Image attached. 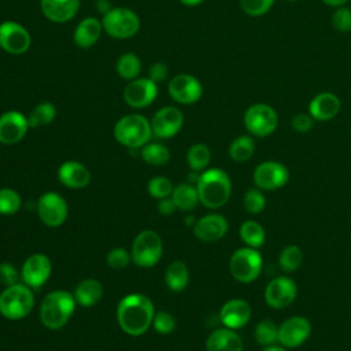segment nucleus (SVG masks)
Returning <instances> with one entry per match:
<instances>
[{
	"label": "nucleus",
	"instance_id": "1",
	"mask_svg": "<svg viewBox=\"0 0 351 351\" xmlns=\"http://www.w3.org/2000/svg\"><path fill=\"white\" fill-rule=\"evenodd\" d=\"M155 308L151 299L141 293H130L121 299L117 307V319L121 329L129 336H141L152 325Z\"/></svg>",
	"mask_w": 351,
	"mask_h": 351
},
{
	"label": "nucleus",
	"instance_id": "2",
	"mask_svg": "<svg viewBox=\"0 0 351 351\" xmlns=\"http://www.w3.org/2000/svg\"><path fill=\"white\" fill-rule=\"evenodd\" d=\"M199 202L207 208L225 206L232 193V181L222 169H208L199 174L196 181Z\"/></svg>",
	"mask_w": 351,
	"mask_h": 351
},
{
	"label": "nucleus",
	"instance_id": "3",
	"mask_svg": "<svg viewBox=\"0 0 351 351\" xmlns=\"http://www.w3.org/2000/svg\"><path fill=\"white\" fill-rule=\"evenodd\" d=\"M74 295L64 289L49 292L40 304L41 324L52 330L63 328L75 310Z\"/></svg>",
	"mask_w": 351,
	"mask_h": 351
},
{
	"label": "nucleus",
	"instance_id": "4",
	"mask_svg": "<svg viewBox=\"0 0 351 351\" xmlns=\"http://www.w3.org/2000/svg\"><path fill=\"white\" fill-rule=\"evenodd\" d=\"M151 136V122L140 114L125 115L114 126L115 140L132 149L144 147L149 141Z\"/></svg>",
	"mask_w": 351,
	"mask_h": 351
},
{
	"label": "nucleus",
	"instance_id": "5",
	"mask_svg": "<svg viewBox=\"0 0 351 351\" xmlns=\"http://www.w3.org/2000/svg\"><path fill=\"white\" fill-rule=\"evenodd\" d=\"M34 306V295L23 282L5 287L0 293V314L8 319L25 318Z\"/></svg>",
	"mask_w": 351,
	"mask_h": 351
},
{
	"label": "nucleus",
	"instance_id": "6",
	"mask_svg": "<svg viewBox=\"0 0 351 351\" xmlns=\"http://www.w3.org/2000/svg\"><path fill=\"white\" fill-rule=\"evenodd\" d=\"M232 277L243 284L255 281L262 271V256L256 248L243 247L236 250L229 259Z\"/></svg>",
	"mask_w": 351,
	"mask_h": 351
},
{
	"label": "nucleus",
	"instance_id": "7",
	"mask_svg": "<svg viewBox=\"0 0 351 351\" xmlns=\"http://www.w3.org/2000/svg\"><path fill=\"white\" fill-rule=\"evenodd\" d=\"M244 126L251 136L267 137L278 126L277 111L266 103L251 104L243 117Z\"/></svg>",
	"mask_w": 351,
	"mask_h": 351
},
{
	"label": "nucleus",
	"instance_id": "8",
	"mask_svg": "<svg viewBox=\"0 0 351 351\" xmlns=\"http://www.w3.org/2000/svg\"><path fill=\"white\" fill-rule=\"evenodd\" d=\"M163 251V244L160 236L155 230L140 232L132 244V261L140 267L155 266Z\"/></svg>",
	"mask_w": 351,
	"mask_h": 351
},
{
	"label": "nucleus",
	"instance_id": "9",
	"mask_svg": "<svg viewBox=\"0 0 351 351\" xmlns=\"http://www.w3.org/2000/svg\"><path fill=\"white\" fill-rule=\"evenodd\" d=\"M104 32L114 38L133 37L140 29V18L130 8L117 7L103 15Z\"/></svg>",
	"mask_w": 351,
	"mask_h": 351
},
{
	"label": "nucleus",
	"instance_id": "10",
	"mask_svg": "<svg viewBox=\"0 0 351 351\" xmlns=\"http://www.w3.org/2000/svg\"><path fill=\"white\" fill-rule=\"evenodd\" d=\"M37 214L41 222L49 228L60 226L69 214L66 200L56 192H45L37 202Z\"/></svg>",
	"mask_w": 351,
	"mask_h": 351
},
{
	"label": "nucleus",
	"instance_id": "11",
	"mask_svg": "<svg viewBox=\"0 0 351 351\" xmlns=\"http://www.w3.org/2000/svg\"><path fill=\"white\" fill-rule=\"evenodd\" d=\"M310 335L311 324L302 315L289 317L278 325V344L287 350L302 346Z\"/></svg>",
	"mask_w": 351,
	"mask_h": 351
},
{
	"label": "nucleus",
	"instance_id": "12",
	"mask_svg": "<svg viewBox=\"0 0 351 351\" xmlns=\"http://www.w3.org/2000/svg\"><path fill=\"white\" fill-rule=\"evenodd\" d=\"M298 296V287L291 277L278 276L269 281L265 289V300L269 307L281 310L292 304Z\"/></svg>",
	"mask_w": 351,
	"mask_h": 351
},
{
	"label": "nucleus",
	"instance_id": "13",
	"mask_svg": "<svg viewBox=\"0 0 351 351\" xmlns=\"http://www.w3.org/2000/svg\"><path fill=\"white\" fill-rule=\"evenodd\" d=\"M254 182L262 191H273L284 186L288 182V169L276 160H265L254 170Z\"/></svg>",
	"mask_w": 351,
	"mask_h": 351
},
{
	"label": "nucleus",
	"instance_id": "14",
	"mask_svg": "<svg viewBox=\"0 0 351 351\" xmlns=\"http://www.w3.org/2000/svg\"><path fill=\"white\" fill-rule=\"evenodd\" d=\"M32 44L29 32L18 22L5 21L0 23V48L12 55L25 53Z\"/></svg>",
	"mask_w": 351,
	"mask_h": 351
},
{
	"label": "nucleus",
	"instance_id": "15",
	"mask_svg": "<svg viewBox=\"0 0 351 351\" xmlns=\"http://www.w3.org/2000/svg\"><path fill=\"white\" fill-rule=\"evenodd\" d=\"M52 271V263L45 254H32L22 265L21 277L23 284L32 289L41 288L49 278Z\"/></svg>",
	"mask_w": 351,
	"mask_h": 351
},
{
	"label": "nucleus",
	"instance_id": "16",
	"mask_svg": "<svg viewBox=\"0 0 351 351\" xmlns=\"http://www.w3.org/2000/svg\"><path fill=\"white\" fill-rule=\"evenodd\" d=\"M184 125L181 110L173 106H166L155 112L151 119L152 134L159 138H170L176 136Z\"/></svg>",
	"mask_w": 351,
	"mask_h": 351
},
{
	"label": "nucleus",
	"instance_id": "17",
	"mask_svg": "<svg viewBox=\"0 0 351 351\" xmlns=\"http://www.w3.org/2000/svg\"><path fill=\"white\" fill-rule=\"evenodd\" d=\"M203 93L200 81L191 74H177L169 82V95L181 104L196 103Z\"/></svg>",
	"mask_w": 351,
	"mask_h": 351
},
{
	"label": "nucleus",
	"instance_id": "18",
	"mask_svg": "<svg viewBox=\"0 0 351 351\" xmlns=\"http://www.w3.org/2000/svg\"><path fill=\"white\" fill-rule=\"evenodd\" d=\"M158 95L156 82L149 78H134L132 80L125 90L123 99L133 108H143L149 106Z\"/></svg>",
	"mask_w": 351,
	"mask_h": 351
},
{
	"label": "nucleus",
	"instance_id": "19",
	"mask_svg": "<svg viewBox=\"0 0 351 351\" xmlns=\"http://www.w3.org/2000/svg\"><path fill=\"white\" fill-rule=\"evenodd\" d=\"M29 121L19 111H7L0 117V143L12 145L19 143L27 133Z\"/></svg>",
	"mask_w": 351,
	"mask_h": 351
},
{
	"label": "nucleus",
	"instance_id": "20",
	"mask_svg": "<svg viewBox=\"0 0 351 351\" xmlns=\"http://www.w3.org/2000/svg\"><path fill=\"white\" fill-rule=\"evenodd\" d=\"M251 306L244 299H230L223 303L219 310V319L225 328L240 329L245 326L251 318Z\"/></svg>",
	"mask_w": 351,
	"mask_h": 351
},
{
	"label": "nucleus",
	"instance_id": "21",
	"mask_svg": "<svg viewBox=\"0 0 351 351\" xmlns=\"http://www.w3.org/2000/svg\"><path fill=\"white\" fill-rule=\"evenodd\" d=\"M228 232V221L221 214H207L197 219L193 225V233L203 241H218Z\"/></svg>",
	"mask_w": 351,
	"mask_h": 351
},
{
	"label": "nucleus",
	"instance_id": "22",
	"mask_svg": "<svg viewBox=\"0 0 351 351\" xmlns=\"http://www.w3.org/2000/svg\"><path fill=\"white\" fill-rule=\"evenodd\" d=\"M341 108L340 99L333 92H319L308 103V114L318 122L333 119Z\"/></svg>",
	"mask_w": 351,
	"mask_h": 351
},
{
	"label": "nucleus",
	"instance_id": "23",
	"mask_svg": "<svg viewBox=\"0 0 351 351\" xmlns=\"http://www.w3.org/2000/svg\"><path fill=\"white\" fill-rule=\"evenodd\" d=\"M59 181L71 189H80L90 182V171L88 167L77 160H67L60 165L58 170Z\"/></svg>",
	"mask_w": 351,
	"mask_h": 351
},
{
	"label": "nucleus",
	"instance_id": "24",
	"mask_svg": "<svg viewBox=\"0 0 351 351\" xmlns=\"http://www.w3.org/2000/svg\"><path fill=\"white\" fill-rule=\"evenodd\" d=\"M43 14L55 23H64L74 18L80 0H40Z\"/></svg>",
	"mask_w": 351,
	"mask_h": 351
},
{
	"label": "nucleus",
	"instance_id": "25",
	"mask_svg": "<svg viewBox=\"0 0 351 351\" xmlns=\"http://www.w3.org/2000/svg\"><path fill=\"white\" fill-rule=\"evenodd\" d=\"M207 351H244L241 337L229 328L213 330L206 340Z\"/></svg>",
	"mask_w": 351,
	"mask_h": 351
},
{
	"label": "nucleus",
	"instance_id": "26",
	"mask_svg": "<svg viewBox=\"0 0 351 351\" xmlns=\"http://www.w3.org/2000/svg\"><path fill=\"white\" fill-rule=\"evenodd\" d=\"M101 32H103L101 21H97L93 16H88L77 25L73 38L77 47L90 48L97 43Z\"/></svg>",
	"mask_w": 351,
	"mask_h": 351
},
{
	"label": "nucleus",
	"instance_id": "27",
	"mask_svg": "<svg viewBox=\"0 0 351 351\" xmlns=\"http://www.w3.org/2000/svg\"><path fill=\"white\" fill-rule=\"evenodd\" d=\"M74 299L82 307H92L103 296V285L95 278L82 280L74 289Z\"/></svg>",
	"mask_w": 351,
	"mask_h": 351
},
{
	"label": "nucleus",
	"instance_id": "28",
	"mask_svg": "<svg viewBox=\"0 0 351 351\" xmlns=\"http://www.w3.org/2000/svg\"><path fill=\"white\" fill-rule=\"evenodd\" d=\"M165 281L167 288H170L174 292L184 291L189 282V270L186 265L181 261L171 262L166 269Z\"/></svg>",
	"mask_w": 351,
	"mask_h": 351
},
{
	"label": "nucleus",
	"instance_id": "29",
	"mask_svg": "<svg viewBox=\"0 0 351 351\" xmlns=\"http://www.w3.org/2000/svg\"><path fill=\"white\" fill-rule=\"evenodd\" d=\"M239 234L241 241L251 248L262 247L266 240V232L263 226L254 219L244 221L239 228Z\"/></svg>",
	"mask_w": 351,
	"mask_h": 351
},
{
	"label": "nucleus",
	"instance_id": "30",
	"mask_svg": "<svg viewBox=\"0 0 351 351\" xmlns=\"http://www.w3.org/2000/svg\"><path fill=\"white\" fill-rule=\"evenodd\" d=\"M171 199L176 203L177 210L191 211L199 203L197 189L192 184H180L173 189Z\"/></svg>",
	"mask_w": 351,
	"mask_h": 351
},
{
	"label": "nucleus",
	"instance_id": "31",
	"mask_svg": "<svg viewBox=\"0 0 351 351\" xmlns=\"http://www.w3.org/2000/svg\"><path fill=\"white\" fill-rule=\"evenodd\" d=\"M255 151V141L251 136L243 134L236 137L229 145V156L234 162H247Z\"/></svg>",
	"mask_w": 351,
	"mask_h": 351
},
{
	"label": "nucleus",
	"instance_id": "32",
	"mask_svg": "<svg viewBox=\"0 0 351 351\" xmlns=\"http://www.w3.org/2000/svg\"><path fill=\"white\" fill-rule=\"evenodd\" d=\"M255 341L262 347H269L278 343V326L269 318L261 319L254 330Z\"/></svg>",
	"mask_w": 351,
	"mask_h": 351
},
{
	"label": "nucleus",
	"instance_id": "33",
	"mask_svg": "<svg viewBox=\"0 0 351 351\" xmlns=\"http://www.w3.org/2000/svg\"><path fill=\"white\" fill-rule=\"evenodd\" d=\"M115 67L121 78L132 81L137 78V75L141 71V60L133 52H126L119 56Z\"/></svg>",
	"mask_w": 351,
	"mask_h": 351
},
{
	"label": "nucleus",
	"instance_id": "34",
	"mask_svg": "<svg viewBox=\"0 0 351 351\" xmlns=\"http://www.w3.org/2000/svg\"><path fill=\"white\" fill-rule=\"evenodd\" d=\"M141 158L151 166H163L170 159V151L159 143H147L141 147Z\"/></svg>",
	"mask_w": 351,
	"mask_h": 351
},
{
	"label": "nucleus",
	"instance_id": "35",
	"mask_svg": "<svg viewBox=\"0 0 351 351\" xmlns=\"http://www.w3.org/2000/svg\"><path fill=\"white\" fill-rule=\"evenodd\" d=\"M302 262H303V252H302L300 247L296 244L285 245L278 255V265H280L281 270H284L287 273L298 270L300 267Z\"/></svg>",
	"mask_w": 351,
	"mask_h": 351
},
{
	"label": "nucleus",
	"instance_id": "36",
	"mask_svg": "<svg viewBox=\"0 0 351 351\" xmlns=\"http://www.w3.org/2000/svg\"><path fill=\"white\" fill-rule=\"evenodd\" d=\"M210 160H211V151L206 144H202V143L193 144L186 152L188 166L193 171L204 170L208 166Z\"/></svg>",
	"mask_w": 351,
	"mask_h": 351
},
{
	"label": "nucleus",
	"instance_id": "37",
	"mask_svg": "<svg viewBox=\"0 0 351 351\" xmlns=\"http://www.w3.org/2000/svg\"><path fill=\"white\" fill-rule=\"evenodd\" d=\"M56 117V108L49 101H43L37 104L32 112L29 114V126L30 128H40L51 123Z\"/></svg>",
	"mask_w": 351,
	"mask_h": 351
},
{
	"label": "nucleus",
	"instance_id": "38",
	"mask_svg": "<svg viewBox=\"0 0 351 351\" xmlns=\"http://www.w3.org/2000/svg\"><path fill=\"white\" fill-rule=\"evenodd\" d=\"M22 204L19 193L11 188H0V214L12 215L15 214Z\"/></svg>",
	"mask_w": 351,
	"mask_h": 351
},
{
	"label": "nucleus",
	"instance_id": "39",
	"mask_svg": "<svg viewBox=\"0 0 351 351\" xmlns=\"http://www.w3.org/2000/svg\"><path fill=\"white\" fill-rule=\"evenodd\" d=\"M243 206L248 214L256 215V214L262 213L266 207V197L262 193V189H259V188L247 189V192L244 193V197H243Z\"/></svg>",
	"mask_w": 351,
	"mask_h": 351
},
{
	"label": "nucleus",
	"instance_id": "40",
	"mask_svg": "<svg viewBox=\"0 0 351 351\" xmlns=\"http://www.w3.org/2000/svg\"><path fill=\"white\" fill-rule=\"evenodd\" d=\"M148 193L155 197V199H165V197H170L173 193V184L167 177L163 176H156L152 177L148 182Z\"/></svg>",
	"mask_w": 351,
	"mask_h": 351
},
{
	"label": "nucleus",
	"instance_id": "41",
	"mask_svg": "<svg viewBox=\"0 0 351 351\" xmlns=\"http://www.w3.org/2000/svg\"><path fill=\"white\" fill-rule=\"evenodd\" d=\"M240 8L250 16H262L270 11L274 0H239Z\"/></svg>",
	"mask_w": 351,
	"mask_h": 351
},
{
	"label": "nucleus",
	"instance_id": "42",
	"mask_svg": "<svg viewBox=\"0 0 351 351\" xmlns=\"http://www.w3.org/2000/svg\"><path fill=\"white\" fill-rule=\"evenodd\" d=\"M332 25L340 33L351 32V8L341 5L332 14Z\"/></svg>",
	"mask_w": 351,
	"mask_h": 351
},
{
	"label": "nucleus",
	"instance_id": "43",
	"mask_svg": "<svg viewBox=\"0 0 351 351\" xmlns=\"http://www.w3.org/2000/svg\"><path fill=\"white\" fill-rule=\"evenodd\" d=\"M132 261L130 252H128L122 247H115L107 254V265L114 270H122L125 269L129 262Z\"/></svg>",
	"mask_w": 351,
	"mask_h": 351
},
{
	"label": "nucleus",
	"instance_id": "44",
	"mask_svg": "<svg viewBox=\"0 0 351 351\" xmlns=\"http://www.w3.org/2000/svg\"><path fill=\"white\" fill-rule=\"evenodd\" d=\"M154 329L160 335H167L176 328V318L167 311H158L152 319Z\"/></svg>",
	"mask_w": 351,
	"mask_h": 351
},
{
	"label": "nucleus",
	"instance_id": "45",
	"mask_svg": "<svg viewBox=\"0 0 351 351\" xmlns=\"http://www.w3.org/2000/svg\"><path fill=\"white\" fill-rule=\"evenodd\" d=\"M314 122L315 121H314V118L310 114L299 112V114L292 117L291 128H292V130H295L298 133H308L313 129Z\"/></svg>",
	"mask_w": 351,
	"mask_h": 351
},
{
	"label": "nucleus",
	"instance_id": "46",
	"mask_svg": "<svg viewBox=\"0 0 351 351\" xmlns=\"http://www.w3.org/2000/svg\"><path fill=\"white\" fill-rule=\"evenodd\" d=\"M18 282V271L14 265L8 262L0 263V284L10 287Z\"/></svg>",
	"mask_w": 351,
	"mask_h": 351
},
{
	"label": "nucleus",
	"instance_id": "47",
	"mask_svg": "<svg viewBox=\"0 0 351 351\" xmlns=\"http://www.w3.org/2000/svg\"><path fill=\"white\" fill-rule=\"evenodd\" d=\"M169 74V69L165 63L162 62H156L149 67V80H152L154 82H160L165 81L166 77Z\"/></svg>",
	"mask_w": 351,
	"mask_h": 351
},
{
	"label": "nucleus",
	"instance_id": "48",
	"mask_svg": "<svg viewBox=\"0 0 351 351\" xmlns=\"http://www.w3.org/2000/svg\"><path fill=\"white\" fill-rule=\"evenodd\" d=\"M158 210H159V213L163 214V215H171V214L176 213L177 206H176V203L173 202V199H171V196H170V197L160 199V202H159V204H158Z\"/></svg>",
	"mask_w": 351,
	"mask_h": 351
},
{
	"label": "nucleus",
	"instance_id": "49",
	"mask_svg": "<svg viewBox=\"0 0 351 351\" xmlns=\"http://www.w3.org/2000/svg\"><path fill=\"white\" fill-rule=\"evenodd\" d=\"M96 7H97V11H99V12H101L103 15H104V14H107L110 10H112L111 3H110L108 0H97Z\"/></svg>",
	"mask_w": 351,
	"mask_h": 351
},
{
	"label": "nucleus",
	"instance_id": "50",
	"mask_svg": "<svg viewBox=\"0 0 351 351\" xmlns=\"http://www.w3.org/2000/svg\"><path fill=\"white\" fill-rule=\"evenodd\" d=\"M324 4L329 5V7H333V8H337V7H341V5H346L347 1L350 0H321Z\"/></svg>",
	"mask_w": 351,
	"mask_h": 351
},
{
	"label": "nucleus",
	"instance_id": "51",
	"mask_svg": "<svg viewBox=\"0 0 351 351\" xmlns=\"http://www.w3.org/2000/svg\"><path fill=\"white\" fill-rule=\"evenodd\" d=\"M184 5H188V7H195V5H199L202 4L204 0H180Z\"/></svg>",
	"mask_w": 351,
	"mask_h": 351
},
{
	"label": "nucleus",
	"instance_id": "52",
	"mask_svg": "<svg viewBox=\"0 0 351 351\" xmlns=\"http://www.w3.org/2000/svg\"><path fill=\"white\" fill-rule=\"evenodd\" d=\"M262 351H287V348H284L282 346L273 344V346H269V347H263Z\"/></svg>",
	"mask_w": 351,
	"mask_h": 351
},
{
	"label": "nucleus",
	"instance_id": "53",
	"mask_svg": "<svg viewBox=\"0 0 351 351\" xmlns=\"http://www.w3.org/2000/svg\"><path fill=\"white\" fill-rule=\"evenodd\" d=\"M287 1H291V3H292V1H298V0H287Z\"/></svg>",
	"mask_w": 351,
	"mask_h": 351
}]
</instances>
